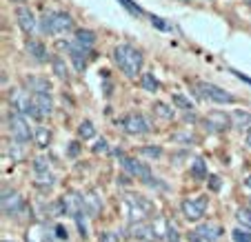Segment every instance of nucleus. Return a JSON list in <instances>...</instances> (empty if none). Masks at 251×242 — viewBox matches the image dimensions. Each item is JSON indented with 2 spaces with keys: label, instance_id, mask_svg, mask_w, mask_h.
<instances>
[{
  "label": "nucleus",
  "instance_id": "obj_19",
  "mask_svg": "<svg viewBox=\"0 0 251 242\" xmlns=\"http://www.w3.org/2000/svg\"><path fill=\"white\" fill-rule=\"evenodd\" d=\"M74 43L85 47V49H91L96 43V33L91 31V29H78V31L74 33Z\"/></svg>",
  "mask_w": 251,
  "mask_h": 242
},
{
  "label": "nucleus",
  "instance_id": "obj_42",
  "mask_svg": "<svg viewBox=\"0 0 251 242\" xmlns=\"http://www.w3.org/2000/svg\"><path fill=\"white\" fill-rule=\"evenodd\" d=\"M247 147H249V149H251V131H249V133H247Z\"/></svg>",
  "mask_w": 251,
  "mask_h": 242
},
{
  "label": "nucleus",
  "instance_id": "obj_20",
  "mask_svg": "<svg viewBox=\"0 0 251 242\" xmlns=\"http://www.w3.org/2000/svg\"><path fill=\"white\" fill-rule=\"evenodd\" d=\"M33 143H36V147H40V149H45V147H49V143H51V129H47V127H36V131H33Z\"/></svg>",
  "mask_w": 251,
  "mask_h": 242
},
{
  "label": "nucleus",
  "instance_id": "obj_3",
  "mask_svg": "<svg viewBox=\"0 0 251 242\" xmlns=\"http://www.w3.org/2000/svg\"><path fill=\"white\" fill-rule=\"evenodd\" d=\"M125 207H127V216L131 220V224L145 222L153 214V204L145 195H127L125 198Z\"/></svg>",
  "mask_w": 251,
  "mask_h": 242
},
{
  "label": "nucleus",
  "instance_id": "obj_30",
  "mask_svg": "<svg viewBox=\"0 0 251 242\" xmlns=\"http://www.w3.org/2000/svg\"><path fill=\"white\" fill-rule=\"evenodd\" d=\"M36 185H38L40 189H51V187H53V176H51V173H43V176H38Z\"/></svg>",
  "mask_w": 251,
  "mask_h": 242
},
{
  "label": "nucleus",
  "instance_id": "obj_18",
  "mask_svg": "<svg viewBox=\"0 0 251 242\" xmlns=\"http://www.w3.org/2000/svg\"><path fill=\"white\" fill-rule=\"evenodd\" d=\"M82 204H85V214L89 216V218L98 216L100 209H102V202H100V198L94 194V191H87V194L82 195Z\"/></svg>",
  "mask_w": 251,
  "mask_h": 242
},
{
  "label": "nucleus",
  "instance_id": "obj_24",
  "mask_svg": "<svg viewBox=\"0 0 251 242\" xmlns=\"http://www.w3.org/2000/svg\"><path fill=\"white\" fill-rule=\"evenodd\" d=\"M94 136H96V127L89 120H82L80 127H78V138H80V140H91Z\"/></svg>",
  "mask_w": 251,
  "mask_h": 242
},
{
  "label": "nucleus",
  "instance_id": "obj_43",
  "mask_svg": "<svg viewBox=\"0 0 251 242\" xmlns=\"http://www.w3.org/2000/svg\"><path fill=\"white\" fill-rule=\"evenodd\" d=\"M245 187H247V189H251V176L245 180Z\"/></svg>",
  "mask_w": 251,
  "mask_h": 242
},
{
  "label": "nucleus",
  "instance_id": "obj_28",
  "mask_svg": "<svg viewBox=\"0 0 251 242\" xmlns=\"http://www.w3.org/2000/svg\"><path fill=\"white\" fill-rule=\"evenodd\" d=\"M33 171H36V176H43V173H49V160L43 156H38L33 160Z\"/></svg>",
  "mask_w": 251,
  "mask_h": 242
},
{
  "label": "nucleus",
  "instance_id": "obj_39",
  "mask_svg": "<svg viewBox=\"0 0 251 242\" xmlns=\"http://www.w3.org/2000/svg\"><path fill=\"white\" fill-rule=\"evenodd\" d=\"M56 238H58V240H67V238H69V233H67L65 227H60V224H58V227H56Z\"/></svg>",
  "mask_w": 251,
  "mask_h": 242
},
{
  "label": "nucleus",
  "instance_id": "obj_31",
  "mask_svg": "<svg viewBox=\"0 0 251 242\" xmlns=\"http://www.w3.org/2000/svg\"><path fill=\"white\" fill-rule=\"evenodd\" d=\"M165 240L167 242H180V233L174 224H167V231H165Z\"/></svg>",
  "mask_w": 251,
  "mask_h": 242
},
{
  "label": "nucleus",
  "instance_id": "obj_34",
  "mask_svg": "<svg viewBox=\"0 0 251 242\" xmlns=\"http://www.w3.org/2000/svg\"><path fill=\"white\" fill-rule=\"evenodd\" d=\"M140 156H149V158H160L162 156V149L160 147H140Z\"/></svg>",
  "mask_w": 251,
  "mask_h": 242
},
{
  "label": "nucleus",
  "instance_id": "obj_26",
  "mask_svg": "<svg viewBox=\"0 0 251 242\" xmlns=\"http://www.w3.org/2000/svg\"><path fill=\"white\" fill-rule=\"evenodd\" d=\"M236 220L242 224V229H251V209H238L236 211Z\"/></svg>",
  "mask_w": 251,
  "mask_h": 242
},
{
  "label": "nucleus",
  "instance_id": "obj_36",
  "mask_svg": "<svg viewBox=\"0 0 251 242\" xmlns=\"http://www.w3.org/2000/svg\"><path fill=\"white\" fill-rule=\"evenodd\" d=\"M174 140H182V143H196V136L194 133H189V131H185V133H174Z\"/></svg>",
  "mask_w": 251,
  "mask_h": 242
},
{
  "label": "nucleus",
  "instance_id": "obj_1",
  "mask_svg": "<svg viewBox=\"0 0 251 242\" xmlns=\"http://www.w3.org/2000/svg\"><path fill=\"white\" fill-rule=\"evenodd\" d=\"M114 60L116 65H118V69L125 73L127 78H136L138 73H140L142 69V62H145V58H142V51L140 49H136L133 45H118V47L114 49Z\"/></svg>",
  "mask_w": 251,
  "mask_h": 242
},
{
  "label": "nucleus",
  "instance_id": "obj_15",
  "mask_svg": "<svg viewBox=\"0 0 251 242\" xmlns=\"http://www.w3.org/2000/svg\"><path fill=\"white\" fill-rule=\"evenodd\" d=\"M25 51L36 62H47V60L51 62V56L47 53V47H45L40 40H27V43H25Z\"/></svg>",
  "mask_w": 251,
  "mask_h": 242
},
{
  "label": "nucleus",
  "instance_id": "obj_13",
  "mask_svg": "<svg viewBox=\"0 0 251 242\" xmlns=\"http://www.w3.org/2000/svg\"><path fill=\"white\" fill-rule=\"evenodd\" d=\"M31 102H33L36 120H43V118H47V116H51V111H53L51 94H31Z\"/></svg>",
  "mask_w": 251,
  "mask_h": 242
},
{
  "label": "nucleus",
  "instance_id": "obj_44",
  "mask_svg": "<svg viewBox=\"0 0 251 242\" xmlns=\"http://www.w3.org/2000/svg\"><path fill=\"white\" fill-rule=\"evenodd\" d=\"M245 2H247V5H251V0H245Z\"/></svg>",
  "mask_w": 251,
  "mask_h": 242
},
{
  "label": "nucleus",
  "instance_id": "obj_10",
  "mask_svg": "<svg viewBox=\"0 0 251 242\" xmlns=\"http://www.w3.org/2000/svg\"><path fill=\"white\" fill-rule=\"evenodd\" d=\"M202 124L209 133H223V131H227L229 127H233L231 116L225 114V111H209L202 118Z\"/></svg>",
  "mask_w": 251,
  "mask_h": 242
},
{
  "label": "nucleus",
  "instance_id": "obj_7",
  "mask_svg": "<svg viewBox=\"0 0 251 242\" xmlns=\"http://www.w3.org/2000/svg\"><path fill=\"white\" fill-rule=\"evenodd\" d=\"M207 204H209L207 195H196V198L182 200L180 209H182L185 220H189V222H198V220L204 216V211H207Z\"/></svg>",
  "mask_w": 251,
  "mask_h": 242
},
{
  "label": "nucleus",
  "instance_id": "obj_29",
  "mask_svg": "<svg viewBox=\"0 0 251 242\" xmlns=\"http://www.w3.org/2000/svg\"><path fill=\"white\" fill-rule=\"evenodd\" d=\"M231 238H233V242H251V231L249 229L238 227L231 231Z\"/></svg>",
  "mask_w": 251,
  "mask_h": 242
},
{
  "label": "nucleus",
  "instance_id": "obj_33",
  "mask_svg": "<svg viewBox=\"0 0 251 242\" xmlns=\"http://www.w3.org/2000/svg\"><path fill=\"white\" fill-rule=\"evenodd\" d=\"M118 2L129 11V14H133V16H142V9L136 5V2H131V0H118Z\"/></svg>",
  "mask_w": 251,
  "mask_h": 242
},
{
  "label": "nucleus",
  "instance_id": "obj_23",
  "mask_svg": "<svg viewBox=\"0 0 251 242\" xmlns=\"http://www.w3.org/2000/svg\"><path fill=\"white\" fill-rule=\"evenodd\" d=\"M189 173L196 178V180H207V162L202 158H196V162L191 165Z\"/></svg>",
  "mask_w": 251,
  "mask_h": 242
},
{
  "label": "nucleus",
  "instance_id": "obj_45",
  "mask_svg": "<svg viewBox=\"0 0 251 242\" xmlns=\"http://www.w3.org/2000/svg\"><path fill=\"white\" fill-rule=\"evenodd\" d=\"M2 242H9V240H2Z\"/></svg>",
  "mask_w": 251,
  "mask_h": 242
},
{
  "label": "nucleus",
  "instance_id": "obj_37",
  "mask_svg": "<svg viewBox=\"0 0 251 242\" xmlns=\"http://www.w3.org/2000/svg\"><path fill=\"white\" fill-rule=\"evenodd\" d=\"M107 151H109V147H107V140H104V138L96 140V145H94V153H107Z\"/></svg>",
  "mask_w": 251,
  "mask_h": 242
},
{
  "label": "nucleus",
  "instance_id": "obj_5",
  "mask_svg": "<svg viewBox=\"0 0 251 242\" xmlns=\"http://www.w3.org/2000/svg\"><path fill=\"white\" fill-rule=\"evenodd\" d=\"M196 96L202 100L218 102V105H233V102H236V98H233L229 91H225L223 87L213 85V82H198V85H196Z\"/></svg>",
  "mask_w": 251,
  "mask_h": 242
},
{
  "label": "nucleus",
  "instance_id": "obj_22",
  "mask_svg": "<svg viewBox=\"0 0 251 242\" xmlns=\"http://www.w3.org/2000/svg\"><path fill=\"white\" fill-rule=\"evenodd\" d=\"M51 67H53V73H56L58 78H62V80L69 78V67H67V62H65V58L62 56H53L51 58Z\"/></svg>",
  "mask_w": 251,
  "mask_h": 242
},
{
  "label": "nucleus",
  "instance_id": "obj_16",
  "mask_svg": "<svg viewBox=\"0 0 251 242\" xmlns=\"http://www.w3.org/2000/svg\"><path fill=\"white\" fill-rule=\"evenodd\" d=\"M129 236L138 238V240H153L158 233H156V227H151L149 222H136L129 227Z\"/></svg>",
  "mask_w": 251,
  "mask_h": 242
},
{
  "label": "nucleus",
  "instance_id": "obj_21",
  "mask_svg": "<svg viewBox=\"0 0 251 242\" xmlns=\"http://www.w3.org/2000/svg\"><path fill=\"white\" fill-rule=\"evenodd\" d=\"M231 122H233V127H238V129H249L251 127V114H247V111H242V109H236L231 114Z\"/></svg>",
  "mask_w": 251,
  "mask_h": 242
},
{
  "label": "nucleus",
  "instance_id": "obj_9",
  "mask_svg": "<svg viewBox=\"0 0 251 242\" xmlns=\"http://www.w3.org/2000/svg\"><path fill=\"white\" fill-rule=\"evenodd\" d=\"M9 105H11V111H18V114H23L25 118H27V116L36 118V114H33L31 94H29V91H25V89H11Z\"/></svg>",
  "mask_w": 251,
  "mask_h": 242
},
{
  "label": "nucleus",
  "instance_id": "obj_6",
  "mask_svg": "<svg viewBox=\"0 0 251 242\" xmlns=\"http://www.w3.org/2000/svg\"><path fill=\"white\" fill-rule=\"evenodd\" d=\"M116 156L123 160V169L127 171V173H131L136 180H142V182H147V185H153V180H156V178L151 176V169H149L147 162H140V160H133V158H127L123 151H116Z\"/></svg>",
  "mask_w": 251,
  "mask_h": 242
},
{
  "label": "nucleus",
  "instance_id": "obj_4",
  "mask_svg": "<svg viewBox=\"0 0 251 242\" xmlns=\"http://www.w3.org/2000/svg\"><path fill=\"white\" fill-rule=\"evenodd\" d=\"M7 129H9L11 138L20 145L29 143L33 138V131L29 129L27 118H25L23 114H18V111H9V114H7Z\"/></svg>",
  "mask_w": 251,
  "mask_h": 242
},
{
  "label": "nucleus",
  "instance_id": "obj_2",
  "mask_svg": "<svg viewBox=\"0 0 251 242\" xmlns=\"http://www.w3.org/2000/svg\"><path fill=\"white\" fill-rule=\"evenodd\" d=\"M38 29L43 36H62L74 29V18L67 11H45L38 20Z\"/></svg>",
  "mask_w": 251,
  "mask_h": 242
},
{
  "label": "nucleus",
  "instance_id": "obj_41",
  "mask_svg": "<svg viewBox=\"0 0 251 242\" xmlns=\"http://www.w3.org/2000/svg\"><path fill=\"white\" fill-rule=\"evenodd\" d=\"M78 151H80V145H78V143H71V147H69V151H67V153L74 158V156H78Z\"/></svg>",
  "mask_w": 251,
  "mask_h": 242
},
{
  "label": "nucleus",
  "instance_id": "obj_11",
  "mask_svg": "<svg viewBox=\"0 0 251 242\" xmlns=\"http://www.w3.org/2000/svg\"><path fill=\"white\" fill-rule=\"evenodd\" d=\"M23 209H25V200L20 198L18 191H9V189L2 191V214L7 218H16L18 214H23Z\"/></svg>",
  "mask_w": 251,
  "mask_h": 242
},
{
  "label": "nucleus",
  "instance_id": "obj_12",
  "mask_svg": "<svg viewBox=\"0 0 251 242\" xmlns=\"http://www.w3.org/2000/svg\"><path fill=\"white\" fill-rule=\"evenodd\" d=\"M223 227L216 222H207V224H200L194 233H191V240L194 242H218L223 238Z\"/></svg>",
  "mask_w": 251,
  "mask_h": 242
},
{
  "label": "nucleus",
  "instance_id": "obj_32",
  "mask_svg": "<svg viewBox=\"0 0 251 242\" xmlns=\"http://www.w3.org/2000/svg\"><path fill=\"white\" fill-rule=\"evenodd\" d=\"M174 105H178V107H180V109H185L187 114H189V111H194V107H191V102H189V100H187V98H182L180 94H176V96H174Z\"/></svg>",
  "mask_w": 251,
  "mask_h": 242
},
{
  "label": "nucleus",
  "instance_id": "obj_14",
  "mask_svg": "<svg viewBox=\"0 0 251 242\" xmlns=\"http://www.w3.org/2000/svg\"><path fill=\"white\" fill-rule=\"evenodd\" d=\"M16 20H18V27L23 29L25 33H31L33 29L38 27V20H36L33 11L29 9L27 5H20L18 9H16Z\"/></svg>",
  "mask_w": 251,
  "mask_h": 242
},
{
  "label": "nucleus",
  "instance_id": "obj_8",
  "mask_svg": "<svg viewBox=\"0 0 251 242\" xmlns=\"http://www.w3.org/2000/svg\"><path fill=\"white\" fill-rule=\"evenodd\" d=\"M116 124H120V127L127 133H131V136H145V133L151 131V122L142 114H129V116H125V118L116 120Z\"/></svg>",
  "mask_w": 251,
  "mask_h": 242
},
{
  "label": "nucleus",
  "instance_id": "obj_38",
  "mask_svg": "<svg viewBox=\"0 0 251 242\" xmlns=\"http://www.w3.org/2000/svg\"><path fill=\"white\" fill-rule=\"evenodd\" d=\"M100 242H120V238L114 231H104V233H100Z\"/></svg>",
  "mask_w": 251,
  "mask_h": 242
},
{
  "label": "nucleus",
  "instance_id": "obj_25",
  "mask_svg": "<svg viewBox=\"0 0 251 242\" xmlns=\"http://www.w3.org/2000/svg\"><path fill=\"white\" fill-rule=\"evenodd\" d=\"M153 114L160 116L162 120H171V118H174V109H171L169 105H165V102H156V105H153Z\"/></svg>",
  "mask_w": 251,
  "mask_h": 242
},
{
  "label": "nucleus",
  "instance_id": "obj_17",
  "mask_svg": "<svg viewBox=\"0 0 251 242\" xmlns=\"http://www.w3.org/2000/svg\"><path fill=\"white\" fill-rule=\"evenodd\" d=\"M25 85H27L29 94H49V91H51V82H49L47 78H40V76L25 78Z\"/></svg>",
  "mask_w": 251,
  "mask_h": 242
},
{
  "label": "nucleus",
  "instance_id": "obj_35",
  "mask_svg": "<svg viewBox=\"0 0 251 242\" xmlns=\"http://www.w3.org/2000/svg\"><path fill=\"white\" fill-rule=\"evenodd\" d=\"M149 20H151V24H153V27H158L160 31H171V24H169V23H165V18H158V16H151Z\"/></svg>",
  "mask_w": 251,
  "mask_h": 242
},
{
  "label": "nucleus",
  "instance_id": "obj_27",
  "mask_svg": "<svg viewBox=\"0 0 251 242\" xmlns=\"http://www.w3.org/2000/svg\"><path fill=\"white\" fill-rule=\"evenodd\" d=\"M142 89L145 91H158V80L153 73H142Z\"/></svg>",
  "mask_w": 251,
  "mask_h": 242
},
{
  "label": "nucleus",
  "instance_id": "obj_40",
  "mask_svg": "<svg viewBox=\"0 0 251 242\" xmlns=\"http://www.w3.org/2000/svg\"><path fill=\"white\" fill-rule=\"evenodd\" d=\"M209 187H211L213 191H218L220 189V178L218 176H209Z\"/></svg>",
  "mask_w": 251,
  "mask_h": 242
}]
</instances>
